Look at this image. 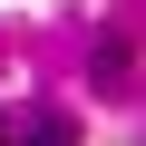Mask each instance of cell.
<instances>
[{
  "label": "cell",
  "mask_w": 146,
  "mask_h": 146,
  "mask_svg": "<svg viewBox=\"0 0 146 146\" xmlns=\"http://www.w3.org/2000/svg\"><path fill=\"white\" fill-rule=\"evenodd\" d=\"M20 146H78V127H68V117H39V127H29Z\"/></svg>",
  "instance_id": "1"
}]
</instances>
